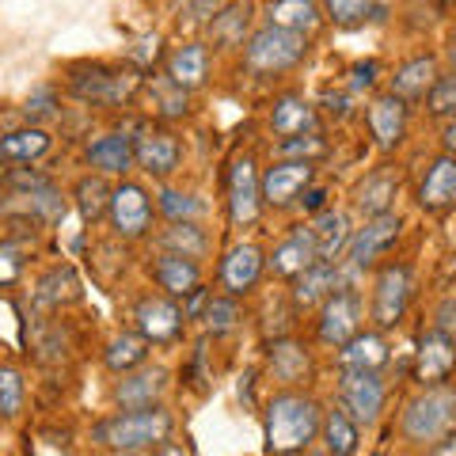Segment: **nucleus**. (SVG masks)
I'll return each mask as SVG.
<instances>
[{
	"mask_svg": "<svg viewBox=\"0 0 456 456\" xmlns=\"http://www.w3.org/2000/svg\"><path fill=\"white\" fill-rule=\"evenodd\" d=\"M323 407L316 395L285 388L274 392L266 403V452L270 456H297L320 437Z\"/></svg>",
	"mask_w": 456,
	"mask_h": 456,
	"instance_id": "f257e3e1",
	"label": "nucleus"
},
{
	"mask_svg": "<svg viewBox=\"0 0 456 456\" xmlns=\"http://www.w3.org/2000/svg\"><path fill=\"white\" fill-rule=\"evenodd\" d=\"M175 430V419L164 407H141V411H118L103 422L92 426V441L114 452H141L164 445Z\"/></svg>",
	"mask_w": 456,
	"mask_h": 456,
	"instance_id": "f03ea898",
	"label": "nucleus"
},
{
	"mask_svg": "<svg viewBox=\"0 0 456 456\" xmlns=\"http://www.w3.org/2000/svg\"><path fill=\"white\" fill-rule=\"evenodd\" d=\"M308 50H312L308 35H293V31H281V27L263 23L244 42L240 61H244V69L255 80H278L285 73H293V69H301Z\"/></svg>",
	"mask_w": 456,
	"mask_h": 456,
	"instance_id": "7ed1b4c3",
	"label": "nucleus"
},
{
	"mask_svg": "<svg viewBox=\"0 0 456 456\" xmlns=\"http://www.w3.org/2000/svg\"><path fill=\"white\" fill-rule=\"evenodd\" d=\"M399 430L411 445H437L441 437L456 434V388L452 384H430L407 399Z\"/></svg>",
	"mask_w": 456,
	"mask_h": 456,
	"instance_id": "20e7f679",
	"label": "nucleus"
},
{
	"mask_svg": "<svg viewBox=\"0 0 456 456\" xmlns=\"http://www.w3.org/2000/svg\"><path fill=\"white\" fill-rule=\"evenodd\" d=\"M411 289H415V278H411L407 263H384L373 278V305H369V316H373L377 331H392V327L403 323L407 305H411Z\"/></svg>",
	"mask_w": 456,
	"mask_h": 456,
	"instance_id": "39448f33",
	"label": "nucleus"
},
{
	"mask_svg": "<svg viewBox=\"0 0 456 456\" xmlns=\"http://www.w3.org/2000/svg\"><path fill=\"white\" fill-rule=\"evenodd\" d=\"M134 164L152 179L175 175L183 164V141L164 122H141L134 130Z\"/></svg>",
	"mask_w": 456,
	"mask_h": 456,
	"instance_id": "423d86ee",
	"label": "nucleus"
},
{
	"mask_svg": "<svg viewBox=\"0 0 456 456\" xmlns=\"http://www.w3.org/2000/svg\"><path fill=\"white\" fill-rule=\"evenodd\" d=\"M384 403H388V384L380 380V373L338 369V407L358 426H373L384 415Z\"/></svg>",
	"mask_w": 456,
	"mask_h": 456,
	"instance_id": "0eeeda50",
	"label": "nucleus"
},
{
	"mask_svg": "<svg viewBox=\"0 0 456 456\" xmlns=\"http://www.w3.org/2000/svg\"><path fill=\"white\" fill-rule=\"evenodd\" d=\"M110 232L118 240H145L152 232L156 206L141 183H118L110 191V209H107Z\"/></svg>",
	"mask_w": 456,
	"mask_h": 456,
	"instance_id": "6e6552de",
	"label": "nucleus"
},
{
	"mask_svg": "<svg viewBox=\"0 0 456 456\" xmlns=\"http://www.w3.org/2000/svg\"><path fill=\"white\" fill-rule=\"evenodd\" d=\"M69 88H73V95L84 99V103L118 107L134 95L137 77L118 73V69H107V65H73L69 69Z\"/></svg>",
	"mask_w": 456,
	"mask_h": 456,
	"instance_id": "1a4fd4ad",
	"label": "nucleus"
},
{
	"mask_svg": "<svg viewBox=\"0 0 456 456\" xmlns=\"http://www.w3.org/2000/svg\"><path fill=\"white\" fill-rule=\"evenodd\" d=\"M263 213V175L255 171V156L244 152L228 167V221L236 228H248Z\"/></svg>",
	"mask_w": 456,
	"mask_h": 456,
	"instance_id": "9d476101",
	"label": "nucleus"
},
{
	"mask_svg": "<svg viewBox=\"0 0 456 456\" xmlns=\"http://www.w3.org/2000/svg\"><path fill=\"white\" fill-rule=\"evenodd\" d=\"M399 232H403V217H399V213L365 217V224L354 228V236H350V244H346V266H350V270L373 266L380 255L399 240Z\"/></svg>",
	"mask_w": 456,
	"mask_h": 456,
	"instance_id": "9b49d317",
	"label": "nucleus"
},
{
	"mask_svg": "<svg viewBox=\"0 0 456 456\" xmlns=\"http://www.w3.org/2000/svg\"><path fill=\"white\" fill-rule=\"evenodd\" d=\"M316 183V164L308 160H274L263 171V206L289 209Z\"/></svg>",
	"mask_w": 456,
	"mask_h": 456,
	"instance_id": "f8f14e48",
	"label": "nucleus"
},
{
	"mask_svg": "<svg viewBox=\"0 0 456 456\" xmlns=\"http://www.w3.org/2000/svg\"><path fill=\"white\" fill-rule=\"evenodd\" d=\"M407 114H411V103L399 99L395 92H380L369 99L365 107V126H369V137L380 152H395L403 145L407 137Z\"/></svg>",
	"mask_w": 456,
	"mask_h": 456,
	"instance_id": "ddd939ff",
	"label": "nucleus"
},
{
	"mask_svg": "<svg viewBox=\"0 0 456 456\" xmlns=\"http://www.w3.org/2000/svg\"><path fill=\"white\" fill-rule=\"evenodd\" d=\"M358 331H362V301H358V293L354 289H335L320 305V316H316L320 342L338 350L342 342H350Z\"/></svg>",
	"mask_w": 456,
	"mask_h": 456,
	"instance_id": "4468645a",
	"label": "nucleus"
},
{
	"mask_svg": "<svg viewBox=\"0 0 456 456\" xmlns=\"http://www.w3.org/2000/svg\"><path fill=\"white\" fill-rule=\"evenodd\" d=\"M263 274H266V255H263L259 244H236V248H228L221 266H217L221 293L236 297V301L259 289Z\"/></svg>",
	"mask_w": 456,
	"mask_h": 456,
	"instance_id": "2eb2a0df",
	"label": "nucleus"
},
{
	"mask_svg": "<svg viewBox=\"0 0 456 456\" xmlns=\"http://www.w3.org/2000/svg\"><path fill=\"white\" fill-rule=\"evenodd\" d=\"M183 323H187V312L175 305V297L164 293H149L134 305V331L149 342H171L179 338Z\"/></svg>",
	"mask_w": 456,
	"mask_h": 456,
	"instance_id": "dca6fc26",
	"label": "nucleus"
},
{
	"mask_svg": "<svg viewBox=\"0 0 456 456\" xmlns=\"http://www.w3.org/2000/svg\"><path fill=\"white\" fill-rule=\"evenodd\" d=\"M320 263V251H316V236H312V228L308 224H297L289 236L278 240L274 251L266 255V270L274 278H285V281H293V278H301L308 266H316Z\"/></svg>",
	"mask_w": 456,
	"mask_h": 456,
	"instance_id": "f3484780",
	"label": "nucleus"
},
{
	"mask_svg": "<svg viewBox=\"0 0 456 456\" xmlns=\"http://www.w3.org/2000/svg\"><path fill=\"white\" fill-rule=\"evenodd\" d=\"M270 130L281 141L320 134V110L301 92H281V95H274V103H270Z\"/></svg>",
	"mask_w": 456,
	"mask_h": 456,
	"instance_id": "a211bd4d",
	"label": "nucleus"
},
{
	"mask_svg": "<svg viewBox=\"0 0 456 456\" xmlns=\"http://www.w3.org/2000/svg\"><path fill=\"white\" fill-rule=\"evenodd\" d=\"M452 373H456V342L449 335H441L437 327L422 331L415 350V380L422 388H430V384H445Z\"/></svg>",
	"mask_w": 456,
	"mask_h": 456,
	"instance_id": "6ab92c4d",
	"label": "nucleus"
},
{
	"mask_svg": "<svg viewBox=\"0 0 456 456\" xmlns=\"http://www.w3.org/2000/svg\"><path fill=\"white\" fill-rule=\"evenodd\" d=\"M266 369L278 384H285V388L308 384L312 380V350L301 338H274L266 346Z\"/></svg>",
	"mask_w": 456,
	"mask_h": 456,
	"instance_id": "aec40b11",
	"label": "nucleus"
},
{
	"mask_svg": "<svg viewBox=\"0 0 456 456\" xmlns=\"http://www.w3.org/2000/svg\"><path fill=\"white\" fill-rule=\"evenodd\" d=\"M419 206L426 213H449L456 209V156L441 152L437 160L426 167L419 183Z\"/></svg>",
	"mask_w": 456,
	"mask_h": 456,
	"instance_id": "412c9836",
	"label": "nucleus"
},
{
	"mask_svg": "<svg viewBox=\"0 0 456 456\" xmlns=\"http://www.w3.org/2000/svg\"><path fill=\"white\" fill-rule=\"evenodd\" d=\"M152 281L164 289V297H175V301H187L191 293L202 289V266L194 259H183V255H156L152 259Z\"/></svg>",
	"mask_w": 456,
	"mask_h": 456,
	"instance_id": "4be33fe9",
	"label": "nucleus"
},
{
	"mask_svg": "<svg viewBox=\"0 0 456 456\" xmlns=\"http://www.w3.org/2000/svg\"><path fill=\"white\" fill-rule=\"evenodd\" d=\"M167 388V369L152 365V369H134V373H126L118 384H114V403L122 411H141V407H156V399L164 395Z\"/></svg>",
	"mask_w": 456,
	"mask_h": 456,
	"instance_id": "5701e85b",
	"label": "nucleus"
},
{
	"mask_svg": "<svg viewBox=\"0 0 456 456\" xmlns=\"http://www.w3.org/2000/svg\"><path fill=\"white\" fill-rule=\"evenodd\" d=\"M84 160L95 175H126L134 167V137L122 134V130H110V134H99L88 149H84Z\"/></svg>",
	"mask_w": 456,
	"mask_h": 456,
	"instance_id": "b1692460",
	"label": "nucleus"
},
{
	"mask_svg": "<svg viewBox=\"0 0 456 456\" xmlns=\"http://www.w3.org/2000/svg\"><path fill=\"white\" fill-rule=\"evenodd\" d=\"M209 65H213V57H209L206 42H183V46H175V50L167 53L164 73L175 80L179 88L198 92V88H202V84L209 80Z\"/></svg>",
	"mask_w": 456,
	"mask_h": 456,
	"instance_id": "393cba45",
	"label": "nucleus"
},
{
	"mask_svg": "<svg viewBox=\"0 0 456 456\" xmlns=\"http://www.w3.org/2000/svg\"><path fill=\"white\" fill-rule=\"evenodd\" d=\"M437 77H441L437 57L434 53H415V57H407V61L392 73V88L388 92H395L399 99H407V103H419V99L430 95Z\"/></svg>",
	"mask_w": 456,
	"mask_h": 456,
	"instance_id": "a878e982",
	"label": "nucleus"
},
{
	"mask_svg": "<svg viewBox=\"0 0 456 456\" xmlns=\"http://www.w3.org/2000/svg\"><path fill=\"white\" fill-rule=\"evenodd\" d=\"M392 362V350H388V338L384 331H358L350 342L338 346V369H369V373H380L384 365Z\"/></svg>",
	"mask_w": 456,
	"mask_h": 456,
	"instance_id": "bb28decb",
	"label": "nucleus"
},
{
	"mask_svg": "<svg viewBox=\"0 0 456 456\" xmlns=\"http://www.w3.org/2000/svg\"><path fill=\"white\" fill-rule=\"evenodd\" d=\"M335 289H346V285H342V263H323L320 259L316 266H308L301 278H293V305L297 308H316Z\"/></svg>",
	"mask_w": 456,
	"mask_h": 456,
	"instance_id": "cd10ccee",
	"label": "nucleus"
},
{
	"mask_svg": "<svg viewBox=\"0 0 456 456\" xmlns=\"http://www.w3.org/2000/svg\"><path fill=\"white\" fill-rule=\"evenodd\" d=\"M308 228H312V236H316V251H320L323 263H338L342 255H346L354 228H350V217L342 209H331V206L320 209L316 217L308 221Z\"/></svg>",
	"mask_w": 456,
	"mask_h": 456,
	"instance_id": "c85d7f7f",
	"label": "nucleus"
},
{
	"mask_svg": "<svg viewBox=\"0 0 456 456\" xmlns=\"http://www.w3.org/2000/svg\"><path fill=\"white\" fill-rule=\"evenodd\" d=\"M263 20L270 27H281V31L312 35V31H320V23H323V8L316 0H266Z\"/></svg>",
	"mask_w": 456,
	"mask_h": 456,
	"instance_id": "c756f323",
	"label": "nucleus"
},
{
	"mask_svg": "<svg viewBox=\"0 0 456 456\" xmlns=\"http://www.w3.org/2000/svg\"><path fill=\"white\" fill-rule=\"evenodd\" d=\"M209 38L217 50H244V42L251 38V4L248 0H232L224 4L217 16L209 20Z\"/></svg>",
	"mask_w": 456,
	"mask_h": 456,
	"instance_id": "7c9ffc66",
	"label": "nucleus"
},
{
	"mask_svg": "<svg viewBox=\"0 0 456 456\" xmlns=\"http://www.w3.org/2000/svg\"><path fill=\"white\" fill-rule=\"evenodd\" d=\"M399 194V175L388 167H377L362 179V187L354 191V206H358L362 217H380V213H392V202Z\"/></svg>",
	"mask_w": 456,
	"mask_h": 456,
	"instance_id": "2f4dec72",
	"label": "nucleus"
},
{
	"mask_svg": "<svg viewBox=\"0 0 456 456\" xmlns=\"http://www.w3.org/2000/svg\"><path fill=\"white\" fill-rule=\"evenodd\" d=\"M320 441H323V456H358V449H362V426L354 422L342 407H331V411H323Z\"/></svg>",
	"mask_w": 456,
	"mask_h": 456,
	"instance_id": "473e14b6",
	"label": "nucleus"
},
{
	"mask_svg": "<svg viewBox=\"0 0 456 456\" xmlns=\"http://www.w3.org/2000/svg\"><path fill=\"white\" fill-rule=\"evenodd\" d=\"M53 137L42 126H23V130L0 134V160L4 164H31L38 156H46Z\"/></svg>",
	"mask_w": 456,
	"mask_h": 456,
	"instance_id": "72a5a7b5",
	"label": "nucleus"
},
{
	"mask_svg": "<svg viewBox=\"0 0 456 456\" xmlns=\"http://www.w3.org/2000/svg\"><path fill=\"white\" fill-rule=\"evenodd\" d=\"M145 92H149V103H152L149 110L160 122H175V118H187V114H191V92L179 88V84L171 80L167 73L164 77H152L145 84Z\"/></svg>",
	"mask_w": 456,
	"mask_h": 456,
	"instance_id": "f704fd0d",
	"label": "nucleus"
},
{
	"mask_svg": "<svg viewBox=\"0 0 456 456\" xmlns=\"http://www.w3.org/2000/svg\"><path fill=\"white\" fill-rule=\"evenodd\" d=\"M160 248L171 255H183V259H206L209 255V236L198 221H171L160 232Z\"/></svg>",
	"mask_w": 456,
	"mask_h": 456,
	"instance_id": "c9c22d12",
	"label": "nucleus"
},
{
	"mask_svg": "<svg viewBox=\"0 0 456 456\" xmlns=\"http://www.w3.org/2000/svg\"><path fill=\"white\" fill-rule=\"evenodd\" d=\"M149 358V338H141L137 331H126V335H114L107 342V350H103V365L110 369V373H134V369H141Z\"/></svg>",
	"mask_w": 456,
	"mask_h": 456,
	"instance_id": "e433bc0d",
	"label": "nucleus"
},
{
	"mask_svg": "<svg viewBox=\"0 0 456 456\" xmlns=\"http://www.w3.org/2000/svg\"><path fill=\"white\" fill-rule=\"evenodd\" d=\"M110 183H107V175H84L77 187H73V202H77V209H80V217L88 221V224H95L99 217H107V209H110Z\"/></svg>",
	"mask_w": 456,
	"mask_h": 456,
	"instance_id": "4c0bfd02",
	"label": "nucleus"
},
{
	"mask_svg": "<svg viewBox=\"0 0 456 456\" xmlns=\"http://www.w3.org/2000/svg\"><path fill=\"white\" fill-rule=\"evenodd\" d=\"M80 297V281L69 266H53L50 274H42L35 285V301L46 308H61L65 301H77Z\"/></svg>",
	"mask_w": 456,
	"mask_h": 456,
	"instance_id": "58836bf2",
	"label": "nucleus"
},
{
	"mask_svg": "<svg viewBox=\"0 0 456 456\" xmlns=\"http://www.w3.org/2000/svg\"><path fill=\"white\" fill-rule=\"evenodd\" d=\"M20 202H23V209H27V217H35V221H42V224H57L65 217V209H69V198L61 194L50 183V187H38V191H31V194H16Z\"/></svg>",
	"mask_w": 456,
	"mask_h": 456,
	"instance_id": "ea45409f",
	"label": "nucleus"
},
{
	"mask_svg": "<svg viewBox=\"0 0 456 456\" xmlns=\"http://www.w3.org/2000/svg\"><path fill=\"white\" fill-rule=\"evenodd\" d=\"M240 320H244V312H240L236 297L217 293V297H209V301H206L202 323H206V331H209V335H228V331H236Z\"/></svg>",
	"mask_w": 456,
	"mask_h": 456,
	"instance_id": "a19ab883",
	"label": "nucleus"
},
{
	"mask_svg": "<svg viewBox=\"0 0 456 456\" xmlns=\"http://www.w3.org/2000/svg\"><path fill=\"white\" fill-rule=\"evenodd\" d=\"M373 8L377 0H323V20H331L342 31H354V27H365Z\"/></svg>",
	"mask_w": 456,
	"mask_h": 456,
	"instance_id": "79ce46f5",
	"label": "nucleus"
},
{
	"mask_svg": "<svg viewBox=\"0 0 456 456\" xmlns=\"http://www.w3.org/2000/svg\"><path fill=\"white\" fill-rule=\"evenodd\" d=\"M156 209H160L167 221H198L206 213V206L198 202L194 194L175 191V187H164L160 191V202H156Z\"/></svg>",
	"mask_w": 456,
	"mask_h": 456,
	"instance_id": "37998d69",
	"label": "nucleus"
},
{
	"mask_svg": "<svg viewBox=\"0 0 456 456\" xmlns=\"http://www.w3.org/2000/svg\"><path fill=\"white\" fill-rule=\"evenodd\" d=\"M23 395H27L23 373L20 369H12V365H0V415L16 419L23 411Z\"/></svg>",
	"mask_w": 456,
	"mask_h": 456,
	"instance_id": "c03bdc74",
	"label": "nucleus"
},
{
	"mask_svg": "<svg viewBox=\"0 0 456 456\" xmlns=\"http://www.w3.org/2000/svg\"><path fill=\"white\" fill-rule=\"evenodd\" d=\"M426 110L434 118H456V73H441L437 84L426 95Z\"/></svg>",
	"mask_w": 456,
	"mask_h": 456,
	"instance_id": "a18cd8bd",
	"label": "nucleus"
},
{
	"mask_svg": "<svg viewBox=\"0 0 456 456\" xmlns=\"http://www.w3.org/2000/svg\"><path fill=\"white\" fill-rule=\"evenodd\" d=\"M281 160H308L316 164L320 156H327V141L320 134H305V137H285L281 141Z\"/></svg>",
	"mask_w": 456,
	"mask_h": 456,
	"instance_id": "49530a36",
	"label": "nucleus"
},
{
	"mask_svg": "<svg viewBox=\"0 0 456 456\" xmlns=\"http://www.w3.org/2000/svg\"><path fill=\"white\" fill-rule=\"evenodd\" d=\"M23 274V251L12 240H0V285H12Z\"/></svg>",
	"mask_w": 456,
	"mask_h": 456,
	"instance_id": "de8ad7c7",
	"label": "nucleus"
},
{
	"mask_svg": "<svg viewBox=\"0 0 456 456\" xmlns=\"http://www.w3.org/2000/svg\"><path fill=\"white\" fill-rule=\"evenodd\" d=\"M434 327L441 335H449L456 342V301H441L437 312H434Z\"/></svg>",
	"mask_w": 456,
	"mask_h": 456,
	"instance_id": "09e8293b",
	"label": "nucleus"
},
{
	"mask_svg": "<svg viewBox=\"0 0 456 456\" xmlns=\"http://www.w3.org/2000/svg\"><path fill=\"white\" fill-rule=\"evenodd\" d=\"M57 107H53V92H38L35 99H27V118L38 122V118H53Z\"/></svg>",
	"mask_w": 456,
	"mask_h": 456,
	"instance_id": "8fccbe9b",
	"label": "nucleus"
},
{
	"mask_svg": "<svg viewBox=\"0 0 456 456\" xmlns=\"http://www.w3.org/2000/svg\"><path fill=\"white\" fill-rule=\"evenodd\" d=\"M373 84H377V65L373 61L350 69V88H373Z\"/></svg>",
	"mask_w": 456,
	"mask_h": 456,
	"instance_id": "3c124183",
	"label": "nucleus"
},
{
	"mask_svg": "<svg viewBox=\"0 0 456 456\" xmlns=\"http://www.w3.org/2000/svg\"><path fill=\"white\" fill-rule=\"evenodd\" d=\"M301 206H305V213H312V217H316L320 209H327V191H323V187H316V183H312V187L301 194Z\"/></svg>",
	"mask_w": 456,
	"mask_h": 456,
	"instance_id": "603ef678",
	"label": "nucleus"
},
{
	"mask_svg": "<svg viewBox=\"0 0 456 456\" xmlns=\"http://www.w3.org/2000/svg\"><path fill=\"white\" fill-rule=\"evenodd\" d=\"M441 145H445L449 156H456V118L445 122V130H441Z\"/></svg>",
	"mask_w": 456,
	"mask_h": 456,
	"instance_id": "864d4df0",
	"label": "nucleus"
},
{
	"mask_svg": "<svg viewBox=\"0 0 456 456\" xmlns=\"http://www.w3.org/2000/svg\"><path fill=\"white\" fill-rule=\"evenodd\" d=\"M430 456H456V434L441 437L437 445H430Z\"/></svg>",
	"mask_w": 456,
	"mask_h": 456,
	"instance_id": "5fc2aeb1",
	"label": "nucleus"
},
{
	"mask_svg": "<svg viewBox=\"0 0 456 456\" xmlns=\"http://www.w3.org/2000/svg\"><path fill=\"white\" fill-rule=\"evenodd\" d=\"M449 65H452V73H456V35H452V42H449Z\"/></svg>",
	"mask_w": 456,
	"mask_h": 456,
	"instance_id": "6e6d98bb",
	"label": "nucleus"
},
{
	"mask_svg": "<svg viewBox=\"0 0 456 456\" xmlns=\"http://www.w3.org/2000/svg\"><path fill=\"white\" fill-rule=\"evenodd\" d=\"M118 456H145V452H118Z\"/></svg>",
	"mask_w": 456,
	"mask_h": 456,
	"instance_id": "4d7b16f0",
	"label": "nucleus"
},
{
	"mask_svg": "<svg viewBox=\"0 0 456 456\" xmlns=\"http://www.w3.org/2000/svg\"><path fill=\"white\" fill-rule=\"evenodd\" d=\"M0 183H4V171H0Z\"/></svg>",
	"mask_w": 456,
	"mask_h": 456,
	"instance_id": "13d9d810",
	"label": "nucleus"
},
{
	"mask_svg": "<svg viewBox=\"0 0 456 456\" xmlns=\"http://www.w3.org/2000/svg\"><path fill=\"white\" fill-rule=\"evenodd\" d=\"M452 4H456V0H452Z\"/></svg>",
	"mask_w": 456,
	"mask_h": 456,
	"instance_id": "bf43d9fd",
	"label": "nucleus"
}]
</instances>
